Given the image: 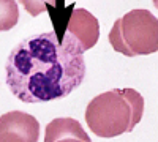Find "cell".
Instances as JSON below:
<instances>
[{"label": "cell", "instance_id": "4", "mask_svg": "<svg viewBox=\"0 0 158 142\" xmlns=\"http://www.w3.org/2000/svg\"><path fill=\"white\" fill-rule=\"evenodd\" d=\"M40 123L33 115L11 111L0 117V142H38Z\"/></svg>", "mask_w": 158, "mask_h": 142}, {"label": "cell", "instance_id": "2", "mask_svg": "<svg viewBox=\"0 0 158 142\" xmlns=\"http://www.w3.org/2000/svg\"><path fill=\"white\" fill-rule=\"evenodd\" d=\"M144 114V98L133 88H114L92 99L85 109L90 131L100 137L131 133Z\"/></svg>", "mask_w": 158, "mask_h": 142}, {"label": "cell", "instance_id": "1", "mask_svg": "<svg viewBox=\"0 0 158 142\" xmlns=\"http://www.w3.org/2000/svg\"><path fill=\"white\" fill-rule=\"evenodd\" d=\"M6 85L24 103H49L68 96L85 77L84 52L68 36L46 32L22 40L10 52Z\"/></svg>", "mask_w": 158, "mask_h": 142}, {"label": "cell", "instance_id": "5", "mask_svg": "<svg viewBox=\"0 0 158 142\" xmlns=\"http://www.w3.org/2000/svg\"><path fill=\"white\" fill-rule=\"evenodd\" d=\"M65 36H68L74 44L81 47L82 52H85L97 44L100 38L98 19L84 8L74 10L68 18Z\"/></svg>", "mask_w": 158, "mask_h": 142}, {"label": "cell", "instance_id": "8", "mask_svg": "<svg viewBox=\"0 0 158 142\" xmlns=\"http://www.w3.org/2000/svg\"><path fill=\"white\" fill-rule=\"evenodd\" d=\"M19 2L33 18H36L38 14H41V13L48 11L51 6L56 5V0H19Z\"/></svg>", "mask_w": 158, "mask_h": 142}, {"label": "cell", "instance_id": "7", "mask_svg": "<svg viewBox=\"0 0 158 142\" xmlns=\"http://www.w3.org/2000/svg\"><path fill=\"white\" fill-rule=\"evenodd\" d=\"M19 21V8L15 0H0V32L11 30Z\"/></svg>", "mask_w": 158, "mask_h": 142}, {"label": "cell", "instance_id": "3", "mask_svg": "<svg viewBox=\"0 0 158 142\" xmlns=\"http://www.w3.org/2000/svg\"><path fill=\"white\" fill-rule=\"evenodd\" d=\"M115 52L127 57L150 55L158 49V19L149 10H131L118 18L109 32Z\"/></svg>", "mask_w": 158, "mask_h": 142}, {"label": "cell", "instance_id": "6", "mask_svg": "<svg viewBox=\"0 0 158 142\" xmlns=\"http://www.w3.org/2000/svg\"><path fill=\"white\" fill-rule=\"evenodd\" d=\"M44 142H92L84 128L71 117L54 119L48 123Z\"/></svg>", "mask_w": 158, "mask_h": 142}]
</instances>
